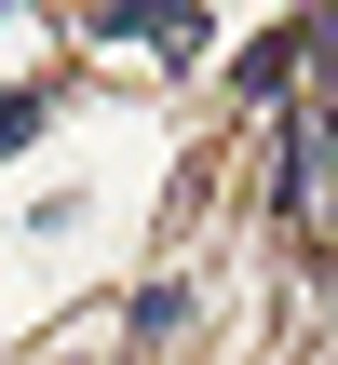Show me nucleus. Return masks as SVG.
I'll return each instance as SVG.
<instances>
[{
	"label": "nucleus",
	"instance_id": "f257e3e1",
	"mask_svg": "<svg viewBox=\"0 0 338 365\" xmlns=\"http://www.w3.org/2000/svg\"><path fill=\"white\" fill-rule=\"evenodd\" d=\"M41 108H54L41 81H27V95H0V149H27V135H41Z\"/></svg>",
	"mask_w": 338,
	"mask_h": 365
}]
</instances>
